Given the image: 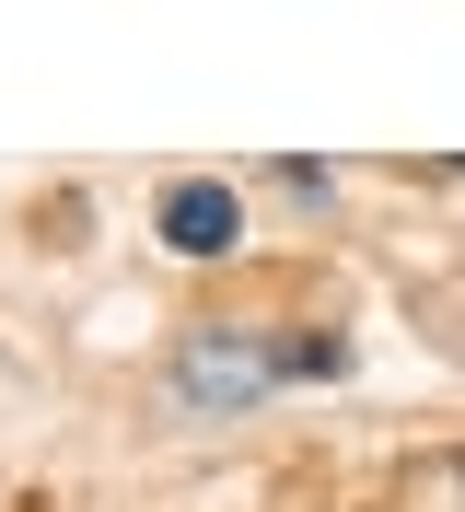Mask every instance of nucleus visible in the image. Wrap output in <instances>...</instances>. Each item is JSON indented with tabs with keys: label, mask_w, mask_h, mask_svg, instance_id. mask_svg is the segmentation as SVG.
Listing matches in <instances>:
<instances>
[{
	"label": "nucleus",
	"mask_w": 465,
	"mask_h": 512,
	"mask_svg": "<svg viewBox=\"0 0 465 512\" xmlns=\"http://www.w3.org/2000/svg\"><path fill=\"white\" fill-rule=\"evenodd\" d=\"M163 384H175V419H245V408H268L279 361H268L256 326H186Z\"/></svg>",
	"instance_id": "f257e3e1"
},
{
	"label": "nucleus",
	"mask_w": 465,
	"mask_h": 512,
	"mask_svg": "<svg viewBox=\"0 0 465 512\" xmlns=\"http://www.w3.org/2000/svg\"><path fill=\"white\" fill-rule=\"evenodd\" d=\"M152 233H163L175 256H233V245H245V198L221 187V175H175L163 210H152Z\"/></svg>",
	"instance_id": "f03ea898"
},
{
	"label": "nucleus",
	"mask_w": 465,
	"mask_h": 512,
	"mask_svg": "<svg viewBox=\"0 0 465 512\" xmlns=\"http://www.w3.org/2000/svg\"><path fill=\"white\" fill-rule=\"evenodd\" d=\"M268 175L303 198V210H326V198H338V175H326V163H303V152H291V163H268Z\"/></svg>",
	"instance_id": "20e7f679"
},
{
	"label": "nucleus",
	"mask_w": 465,
	"mask_h": 512,
	"mask_svg": "<svg viewBox=\"0 0 465 512\" xmlns=\"http://www.w3.org/2000/svg\"><path fill=\"white\" fill-rule=\"evenodd\" d=\"M279 384H338L349 373V338H291V350H268Z\"/></svg>",
	"instance_id": "7ed1b4c3"
}]
</instances>
